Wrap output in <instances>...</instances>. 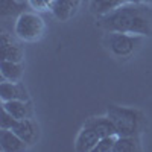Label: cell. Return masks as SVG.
Here are the masks:
<instances>
[{
  "label": "cell",
  "mask_w": 152,
  "mask_h": 152,
  "mask_svg": "<svg viewBox=\"0 0 152 152\" xmlns=\"http://www.w3.org/2000/svg\"><path fill=\"white\" fill-rule=\"evenodd\" d=\"M23 58H24V52L20 43L8 32H3L2 34V59L21 62Z\"/></svg>",
  "instance_id": "5"
},
{
  "label": "cell",
  "mask_w": 152,
  "mask_h": 152,
  "mask_svg": "<svg viewBox=\"0 0 152 152\" xmlns=\"http://www.w3.org/2000/svg\"><path fill=\"white\" fill-rule=\"evenodd\" d=\"M119 135H108V137H102L99 140V143L96 145V148L93 149V152H113L114 151V145L117 142Z\"/></svg>",
  "instance_id": "17"
},
{
  "label": "cell",
  "mask_w": 152,
  "mask_h": 152,
  "mask_svg": "<svg viewBox=\"0 0 152 152\" xmlns=\"http://www.w3.org/2000/svg\"><path fill=\"white\" fill-rule=\"evenodd\" d=\"M148 3H152V0H148Z\"/></svg>",
  "instance_id": "22"
},
{
  "label": "cell",
  "mask_w": 152,
  "mask_h": 152,
  "mask_svg": "<svg viewBox=\"0 0 152 152\" xmlns=\"http://www.w3.org/2000/svg\"><path fill=\"white\" fill-rule=\"evenodd\" d=\"M140 35L126 34V32H110L108 46L110 50L116 56H128L131 55L135 47L140 44Z\"/></svg>",
  "instance_id": "4"
},
{
  "label": "cell",
  "mask_w": 152,
  "mask_h": 152,
  "mask_svg": "<svg viewBox=\"0 0 152 152\" xmlns=\"http://www.w3.org/2000/svg\"><path fill=\"white\" fill-rule=\"evenodd\" d=\"M2 108L6 110L8 113H11L15 119L21 120V119H28L31 117V107L26 100H8V102L2 104Z\"/></svg>",
  "instance_id": "12"
},
{
  "label": "cell",
  "mask_w": 152,
  "mask_h": 152,
  "mask_svg": "<svg viewBox=\"0 0 152 152\" xmlns=\"http://www.w3.org/2000/svg\"><path fill=\"white\" fill-rule=\"evenodd\" d=\"M123 3V0H91V11L94 14L105 15L108 12L120 8Z\"/></svg>",
  "instance_id": "15"
},
{
  "label": "cell",
  "mask_w": 152,
  "mask_h": 152,
  "mask_svg": "<svg viewBox=\"0 0 152 152\" xmlns=\"http://www.w3.org/2000/svg\"><path fill=\"white\" fill-rule=\"evenodd\" d=\"M50 11H52V14L55 15V18H58L59 21L69 20V18L75 14V12H76V11L73 9V6L67 2V0H53Z\"/></svg>",
  "instance_id": "13"
},
{
  "label": "cell",
  "mask_w": 152,
  "mask_h": 152,
  "mask_svg": "<svg viewBox=\"0 0 152 152\" xmlns=\"http://www.w3.org/2000/svg\"><path fill=\"white\" fill-rule=\"evenodd\" d=\"M18 2H24V0H18Z\"/></svg>",
  "instance_id": "23"
},
{
  "label": "cell",
  "mask_w": 152,
  "mask_h": 152,
  "mask_svg": "<svg viewBox=\"0 0 152 152\" xmlns=\"http://www.w3.org/2000/svg\"><path fill=\"white\" fill-rule=\"evenodd\" d=\"M23 2L18 0H2V15H15V14H21L23 11Z\"/></svg>",
  "instance_id": "16"
},
{
  "label": "cell",
  "mask_w": 152,
  "mask_h": 152,
  "mask_svg": "<svg viewBox=\"0 0 152 152\" xmlns=\"http://www.w3.org/2000/svg\"><path fill=\"white\" fill-rule=\"evenodd\" d=\"M29 145L18 137L12 129H2L0 131V149L5 152H20L24 151Z\"/></svg>",
  "instance_id": "7"
},
{
  "label": "cell",
  "mask_w": 152,
  "mask_h": 152,
  "mask_svg": "<svg viewBox=\"0 0 152 152\" xmlns=\"http://www.w3.org/2000/svg\"><path fill=\"white\" fill-rule=\"evenodd\" d=\"M12 131H14L18 137H21L28 145L35 143L37 138H38V126L35 125V122L31 117L18 120L17 125L12 128Z\"/></svg>",
  "instance_id": "8"
},
{
  "label": "cell",
  "mask_w": 152,
  "mask_h": 152,
  "mask_svg": "<svg viewBox=\"0 0 152 152\" xmlns=\"http://www.w3.org/2000/svg\"><path fill=\"white\" fill-rule=\"evenodd\" d=\"M140 151V145L135 135H119L113 152H135Z\"/></svg>",
  "instance_id": "14"
},
{
  "label": "cell",
  "mask_w": 152,
  "mask_h": 152,
  "mask_svg": "<svg viewBox=\"0 0 152 152\" xmlns=\"http://www.w3.org/2000/svg\"><path fill=\"white\" fill-rule=\"evenodd\" d=\"M100 26L108 32H126L135 35H152V9L146 5H128L102 15Z\"/></svg>",
  "instance_id": "1"
},
{
  "label": "cell",
  "mask_w": 152,
  "mask_h": 152,
  "mask_svg": "<svg viewBox=\"0 0 152 152\" xmlns=\"http://www.w3.org/2000/svg\"><path fill=\"white\" fill-rule=\"evenodd\" d=\"M0 97L2 102H8V100H26L29 102V96L26 88L23 87V84L18 82H9V81H3L0 84Z\"/></svg>",
  "instance_id": "6"
},
{
  "label": "cell",
  "mask_w": 152,
  "mask_h": 152,
  "mask_svg": "<svg viewBox=\"0 0 152 152\" xmlns=\"http://www.w3.org/2000/svg\"><path fill=\"white\" fill-rule=\"evenodd\" d=\"M18 119H15L11 113L2 108V119H0V128L2 129H12L17 125Z\"/></svg>",
  "instance_id": "18"
},
{
  "label": "cell",
  "mask_w": 152,
  "mask_h": 152,
  "mask_svg": "<svg viewBox=\"0 0 152 152\" xmlns=\"http://www.w3.org/2000/svg\"><path fill=\"white\" fill-rule=\"evenodd\" d=\"M28 2L37 11H47V9L52 8L53 0H28Z\"/></svg>",
  "instance_id": "19"
},
{
  "label": "cell",
  "mask_w": 152,
  "mask_h": 152,
  "mask_svg": "<svg viewBox=\"0 0 152 152\" xmlns=\"http://www.w3.org/2000/svg\"><path fill=\"white\" fill-rule=\"evenodd\" d=\"M99 140H100V137H99V134L94 129L88 128V126H84L82 131L78 135V138H76L75 148H76V151H79V152H90V151L93 152V149L96 148Z\"/></svg>",
  "instance_id": "9"
},
{
  "label": "cell",
  "mask_w": 152,
  "mask_h": 152,
  "mask_svg": "<svg viewBox=\"0 0 152 152\" xmlns=\"http://www.w3.org/2000/svg\"><path fill=\"white\" fill-rule=\"evenodd\" d=\"M107 116L116 126L117 135H137L143 123L140 111L126 107H110Z\"/></svg>",
  "instance_id": "2"
},
{
  "label": "cell",
  "mask_w": 152,
  "mask_h": 152,
  "mask_svg": "<svg viewBox=\"0 0 152 152\" xmlns=\"http://www.w3.org/2000/svg\"><path fill=\"white\" fill-rule=\"evenodd\" d=\"M0 72H2L3 81L18 82L23 76V66H21V62L2 59V62H0Z\"/></svg>",
  "instance_id": "11"
},
{
  "label": "cell",
  "mask_w": 152,
  "mask_h": 152,
  "mask_svg": "<svg viewBox=\"0 0 152 152\" xmlns=\"http://www.w3.org/2000/svg\"><path fill=\"white\" fill-rule=\"evenodd\" d=\"M44 34L43 18L34 12H21L15 21V35L21 41H37Z\"/></svg>",
  "instance_id": "3"
},
{
  "label": "cell",
  "mask_w": 152,
  "mask_h": 152,
  "mask_svg": "<svg viewBox=\"0 0 152 152\" xmlns=\"http://www.w3.org/2000/svg\"><path fill=\"white\" fill-rule=\"evenodd\" d=\"M84 126H88V128L94 129L99 137H108V135H117V131H116V126L111 122V119L108 116L105 117H91L85 122Z\"/></svg>",
  "instance_id": "10"
},
{
  "label": "cell",
  "mask_w": 152,
  "mask_h": 152,
  "mask_svg": "<svg viewBox=\"0 0 152 152\" xmlns=\"http://www.w3.org/2000/svg\"><path fill=\"white\" fill-rule=\"evenodd\" d=\"M67 2L73 6V9H75V11L78 9V8H79V5H81V0H67Z\"/></svg>",
  "instance_id": "21"
},
{
  "label": "cell",
  "mask_w": 152,
  "mask_h": 152,
  "mask_svg": "<svg viewBox=\"0 0 152 152\" xmlns=\"http://www.w3.org/2000/svg\"><path fill=\"white\" fill-rule=\"evenodd\" d=\"M123 3H128V5H140V3H148V0H123Z\"/></svg>",
  "instance_id": "20"
}]
</instances>
